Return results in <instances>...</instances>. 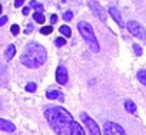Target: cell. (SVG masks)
<instances>
[{
	"label": "cell",
	"mask_w": 146,
	"mask_h": 135,
	"mask_svg": "<svg viewBox=\"0 0 146 135\" xmlns=\"http://www.w3.org/2000/svg\"><path fill=\"white\" fill-rule=\"evenodd\" d=\"M29 12H30V9H29V7H23V15H25V16H27V15H29Z\"/></svg>",
	"instance_id": "cell-27"
},
{
	"label": "cell",
	"mask_w": 146,
	"mask_h": 135,
	"mask_svg": "<svg viewBox=\"0 0 146 135\" xmlns=\"http://www.w3.org/2000/svg\"><path fill=\"white\" fill-rule=\"evenodd\" d=\"M90 9L93 10V13L96 15V17L99 19V20H102V22H106V19H108V15H106V12H105V9L98 3V2H90Z\"/></svg>",
	"instance_id": "cell-7"
},
{
	"label": "cell",
	"mask_w": 146,
	"mask_h": 135,
	"mask_svg": "<svg viewBox=\"0 0 146 135\" xmlns=\"http://www.w3.org/2000/svg\"><path fill=\"white\" fill-rule=\"evenodd\" d=\"M33 20L35 22H37V23H44V16H43V13H39V12H36L35 15H33Z\"/></svg>",
	"instance_id": "cell-16"
},
{
	"label": "cell",
	"mask_w": 146,
	"mask_h": 135,
	"mask_svg": "<svg viewBox=\"0 0 146 135\" xmlns=\"http://www.w3.org/2000/svg\"><path fill=\"white\" fill-rule=\"evenodd\" d=\"M78 30L80 32L82 37L85 39V42L89 45V49H90L92 52L98 53V52L100 50V46H99V42H98V39H96V36H95V33H93L92 26H90L88 22H79V23H78Z\"/></svg>",
	"instance_id": "cell-3"
},
{
	"label": "cell",
	"mask_w": 146,
	"mask_h": 135,
	"mask_svg": "<svg viewBox=\"0 0 146 135\" xmlns=\"http://www.w3.org/2000/svg\"><path fill=\"white\" fill-rule=\"evenodd\" d=\"M15 55H16V46H15V45H9L7 49H6V52H5L6 60H12Z\"/></svg>",
	"instance_id": "cell-11"
},
{
	"label": "cell",
	"mask_w": 146,
	"mask_h": 135,
	"mask_svg": "<svg viewBox=\"0 0 146 135\" xmlns=\"http://www.w3.org/2000/svg\"><path fill=\"white\" fill-rule=\"evenodd\" d=\"M46 98H47V99H57V98H59V99L62 101V99H63V95H62L60 91H47V92H46Z\"/></svg>",
	"instance_id": "cell-12"
},
{
	"label": "cell",
	"mask_w": 146,
	"mask_h": 135,
	"mask_svg": "<svg viewBox=\"0 0 146 135\" xmlns=\"http://www.w3.org/2000/svg\"><path fill=\"white\" fill-rule=\"evenodd\" d=\"M0 131H5V132H15V131H16V126H15V124H12L10 121H6V119H2V118H0Z\"/></svg>",
	"instance_id": "cell-10"
},
{
	"label": "cell",
	"mask_w": 146,
	"mask_h": 135,
	"mask_svg": "<svg viewBox=\"0 0 146 135\" xmlns=\"http://www.w3.org/2000/svg\"><path fill=\"white\" fill-rule=\"evenodd\" d=\"M0 13H2V6H0Z\"/></svg>",
	"instance_id": "cell-28"
},
{
	"label": "cell",
	"mask_w": 146,
	"mask_h": 135,
	"mask_svg": "<svg viewBox=\"0 0 146 135\" xmlns=\"http://www.w3.org/2000/svg\"><path fill=\"white\" fill-rule=\"evenodd\" d=\"M109 13H110V16L115 19V22H116L120 27H125V23H123V19H122V16H120V12H119L116 7L112 6V7L109 9Z\"/></svg>",
	"instance_id": "cell-9"
},
{
	"label": "cell",
	"mask_w": 146,
	"mask_h": 135,
	"mask_svg": "<svg viewBox=\"0 0 146 135\" xmlns=\"http://www.w3.org/2000/svg\"><path fill=\"white\" fill-rule=\"evenodd\" d=\"M53 32V27L52 26H43L42 29H40V33L42 35H50Z\"/></svg>",
	"instance_id": "cell-18"
},
{
	"label": "cell",
	"mask_w": 146,
	"mask_h": 135,
	"mask_svg": "<svg viewBox=\"0 0 146 135\" xmlns=\"http://www.w3.org/2000/svg\"><path fill=\"white\" fill-rule=\"evenodd\" d=\"M36 88H37V86H36V84H33V82H29V84L26 85V91H27V92H35Z\"/></svg>",
	"instance_id": "cell-19"
},
{
	"label": "cell",
	"mask_w": 146,
	"mask_h": 135,
	"mask_svg": "<svg viewBox=\"0 0 146 135\" xmlns=\"http://www.w3.org/2000/svg\"><path fill=\"white\" fill-rule=\"evenodd\" d=\"M47 53L46 49L39 45V43H29L25 49V52L22 53V63L27 68H32V69H36V68L42 66L46 62Z\"/></svg>",
	"instance_id": "cell-2"
},
{
	"label": "cell",
	"mask_w": 146,
	"mask_h": 135,
	"mask_svg": "<svg viewBox=\"0 0 146 135\" xmlns=\"http://www.w3.org/2000/svg\"><path fill=\"white\" fill-rule=\"evenodd\" d=\"M80 118H82V121H83V124L86 125V128H88V131H89V134L90 135H102V131H100V128L98 126V124L88 115V114H80Z\"/></svg>",
	"instance_id": "cell-6"
},
{
	"label": "cell",
	"mask_w": 146,
	"mask_h": 135,
	"mask_svg": "<svg viewBox=\"0 0 146 135\" xmlns=\"http://www.w3.org/2000/svg\"><path fill=\"white\" fill-rule=\"evenodd\" d=\"M72 17H73V13H72V12H64V13H63V19H64L66 22L72 20Z\"/></svg>",
	"instance_id": "cell-21"
},
{
	"label": "cell",
	"mask_w": 146,
	"mask_h": 135,
	"mask_svg": "<svg viewBox=\"0 0 146 135\" xmlns=\"http://www.w3.org/2000/svg\"><path fill=\"white\" fill-rule=\"evenodd\" d=\"M6 22H7V16H3L2 19H0V26H3Z\"/></svg>",
	"instance_id": "cell-25"
},
{
	"label": "cell",
	"mask_w": 146,
	"mask_h": 135,
	"mask_svg": "<svg viewBox=\"0 0 146 135\" xmlns=\"http://www.w3.org/2000/svg\"><path fill=\"white\" fill-rule=\"evenodd\" d=\"M127 30L130 32L132 36L140 39V40H146V29L136 20H130L127 22Z\"/></svg>",
	"instance_id": "cell-4"
},
{
	"label": "cell",
	"mask_w": 146,
	"mask_h": 135,
	"mask_svg": "<svg viewBox=\"0 0 146 135\" xmlns=\"http://www.w3.org/2000/svg\"><path fill=\"white\" fill-rule=\"evenodd\" d=\"M50 22H52V23H56V22H57V16H56V15H52V17H50Z\"/></svg>",
	"instance_id": "cell-26"
},
{
	"label": "cell",
	"mask_w": 146,
	"mask_h": 135,
	"mask_svg": "<svg viewBox=\"0 0 146 135\" xmlns=\"http://www.w3.org/2000/svg\"><path fill=\"white\" fill-rule=\"evenodd\" d=\"M23 3H25V0H16V2H15V6H16V7H20Z\"/></svg>",
	"instance_id": "cell-24"
},
{
	"label": "cell",
	"mask_w": 146,
	"mask_h": 135,
	"mask_svg": "<svg viewBox=\"0 0 146 135\" xmlns=\"http://www.w3.org/2000/svg\"><path fill=\"white\" fill-rule=\"evenodd\" d=\"M59 32H60L64 37H70V36H72V30H70V27H69V26H60Z\"/></svg>",
	"instance_id": "cell-14"
},
{
	"label": "cell",
	"mask_w": 146,
	"mask_h": 135,
	"mask_svg": "<svg viewBox=\"0 0 146 135\" xmlns=\"http://www.w3.org/2000/svg\"><path fill=\"white\" fill-rule=\"evenodd\" d=\"M19 32H20V27H19L17 25H13V26H12V33H13L15 36H17Z\"/></svg>",
	"instance_id": "cell-22"
},
{
	"label": "cell",
	"mask_w": 146,
	"mask_h": 135,
	"mask_svg": "<svg viewBox=\"0 0 146 135\" xmlns=\"http://www.w3.org/2000/svg\"><path fill=\"white\" fill-rule=\"evenodd\" d=\"M56 81L60 85H66L67 82V69L64 66H59L57 71H56Z\"/></svg>",
	"instance_id": "cell-8"
},
{
	"label": "cell",
	"mask_w": 146,
	"mask_h": 135,
	"mask_svg": "<svg viewBox=\"0 0 146 135\" xmlns=\"http://www.w3.org/2000/svg\"><path fill=\"white\" fill-rule=\"evenodd\" d=\"M133 50H135V53H136L137 56L142 55V47H140L139 45H133Z\"/></svg>",
	"instance_id": "cell-23"
},
{
	"label": "cell",
	"mask_w": 146,
	"mask_h": 135,
	"mask_svg": "<svg viewBox=\"0 0 146 135\" xmlns=\"http://www.w3.org/2000/svg\"><path fill=\"white\" fill-rule=\"evenodd\" d=\"M125 109H126L127 112H130V114H135V112H136V105H135V102L130 101V99H127V101L125 102Z\"/></svg>",
	"instance_id": "cell-13"
},
{
	"label": "cell",
	"mask_w": 146,
	"mask_h": 135,
	"mask_svg": "<svg viewBox=\"0 0 146 135\" xmlns=\"http://www.w3.org/2000/svg\"><path fill=\"white\" fill-rule=\"evenodd\" d=\"M44 118L57 135H85V129L62 106H50L44 111Z\"/></svg>",
	"instance_id": "cell-1"
},
{
	"label": "cell",
	"mask_w": 146,
	"mask_h": 135,
	"mask_svg": "<svg viewBox=\"0 0 146 135\" xmlns=\"http://www.w3.org/2000/svg\"><path fill=\"white\" fill-rule=\"evenodd\" d=\"M137 79H139L143 85H146V69H140V71L137 72Z\"/></svg>",
	"instance_id": "cell-15"
},
{
	"label": "cell",
	"mask_w": 146,
	"mask_h": 135,
	"mask_svg": "<svg viewBox=\"0 0 146 135\" xmlns=\"http://www.w3.org/2000/svg\"><path fill=\"white\" fill-rule=\"evenodd\" d=\"M103 135H126V132L119 124L113 121H106L103 125Z\"/></svg>",
	"instance_id": "cell-5"
},
{
	"label": "cell",
	"mask_w": 146,
	"mask_h": 135,
	"mask_svg": "<svg viewBox=\"0 0 146 135\" xmlns=\"http://www.w3.org/2000/svg\"><path fill=\"white\" fill-rule=\"evenodd\" d=\"M54 43H56V46L62 47V46H64V45H66V39H63V37H57V39L54 40Z\"/></svg>",
	"instance_id": "cell-20"
},
{
	"label": "cell",
	"mask_w": 146,
	"mask_h": 135,
	"mask_svg": "<svg viewBox=\"0 0 146 135\" xmlns=\"http://www.w3.org/2000/svg\"><path fill=\"white\" fill-rule=\"evenodd\" d=\"M30 6H32V7H35L39 13H43V6H42L40 3H37V2H35V0H33V2L30 3Z\"/></svg>",
	"instance_id": "cell-17"
}]
</instances>
